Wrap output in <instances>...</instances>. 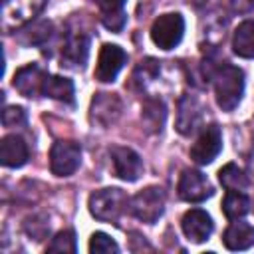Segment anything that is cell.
I'll use <instances>...</instances> for the list:
<instances>
[{"instance_id": "obj_19", "label": "cell", "mask_w": 254, "mask_h": 254, "mask_svg": "<svg viewBox=\"0 0 254 254\" xmlns=\"http://www.w3.org/2000/svg\"><path fill=\"white\" fill-rule=\"evenodd\" d=\"M232 52L244 60L254 58V20H244L238 24L232 36Z\"/></svg>"}, {"instance_id": "obj_25", "label": "cell", "mask_w": 254, "mask_h": 254, "mask_svg": "<svg viewBox=\"0 0 254 254\" xmlns=\"http://www.w3.org/2000/svg\"><path fill=\"white\" fill-rule=\"evenodd\" d=\"M75 250H77V242H75V232L71 228L58 232L48 244V252H75Z\"/></svg>"}, {"instance_id": "obj_23", "label": "cell", "mask_w": 254, "mask_h": 254, "mask_svg": "<svg viewBox=\"0 0 254 254\" xmlns=\"http://www.w3.org/2000/svg\"><path fill=\"white\" fill-rule=\"evenodd\" d=\"M159 75H161V62L153 58H145L143 62H139V65L133 71V83L141 91H145L159 79Z\"/></svg>"}, {"instance_id": "obj_17", "label": "cell", "mask_w": 254, "mask_h": 254, "mask_svg": "<svg viewBox=\"0 0 254 254\" xmlns=\"http://www.w3.org/2000/svg\"><path fill=\"white\" fill-rule=\"evenodd\" d=\"M222 242L228 250H248L250 246H254V226L242 220L232 222L224 230Z\"/></svg>"}, {"instance_id": "obj_5", "label": "cell", "mask_w": 254, "mask_h": 254, "mask_svg": "<svg viewBox=\"0 0 254 254\" xmlns=\"http://www.w3.org/2000/svg\"><path fill=\"white\" fill-rule=\"evenodd\" d=\"M81 163V147L75 141H56L50 149V171L56 177H69Z\"/></svg>"}, {"instance_id": "obj_15", "label": "cell", "mask_w": 254, "mask_h": 254, "mask_svg": "<svg viewBox=\"0 0 254 254\" xmlns=\"http://www.w3.org/2000/svg\"><path fill=\"white\" fill-rule=\"evenodd\" d=\"M202 103L194 95H183L179 101V113H177V131L181 135H190L198 129L202 121Z\"/></svg>"}, {"instance_id": "obj_1", "label": "cell", "mask_w": 254, "mask_h": 254, "mask_svg": "<svg viewBox=\"0 0 254 254\" xmlns=\"http://www.w3.org/2000/svg\"><path fill=\"white\" fill-rule=\"evenodd\" d=\"M216 103L222 111H234L244 95V71L232 64L216 65L212 73Z\"/></svg>"}, {"instance_id": "obj_10", "label": "cell", "mask_w": 254, "mask_h": 254, "mask_svg": "<svg viewBox=\"0 0 254 254\" xmlns=\"http://www.w3.org/2000/svg\"><path fill=\"white\" fill-rule=\"evenodd\" d=\"M46 77H48V71H44L38 64H28L14 73L12 85L24 97H40L44 95Z\"/></svg>"}, {"instance_id": "obj_18", "label": "cell", "mask_w": 254, "mask_h": 254, "mask_svg": "<svg viewBox=\"0 0 254 254\" xmlns=\"http://www.w3.org/2000/svg\"><path fill=\"white\" fill-rule=\"evenodd\" d=\"M99 8L101 22L111 32H121L125 26V2L127 0H93Z\"/></svg>"}, {"instance_id": "obj_14", "label": "cell", "mask_w": 254, "mask_h": 254, "mask_svg": "<svg viewBox=\"0 0 254 254\" xmlns=\"http://www.w3.org/2000/svg\"><path fill=\"white\" fill-rule=\"evenodd\" d=\"M181 228H183V234L194 242V244H200L204 240H208V236L212 234V218L206 210L202 208H190L183 214V220H181Z\"/></svg>"}, {"instance_id": "obj_22", "label": "cell", "mask_w": 254, "mask_h": 254, "mask_svg": "<svg viewBox=\"0 0 254 254\" xmlns=\"http://www.w3.org/2000/svg\"><path fill=\"white\" fill-rule=\"evenodd\" d=\"M222 212L230 220H238L250 212V198L242 190H226L222 200Z\"/></svg>"}, {"instance_id": "obj_2", "label": "cell", "mask_w": 254, "mask_h": 254, "mask_svg": "<svg viewBox=\"0 0 254 254\" xmlns=\"http://www.w3.org/2000/svg\"><path fill=\"white\" fill-rule=\"evenodd\" d=\"M127 204H129L127 194L117 187L95 190L89 196V212L103 222H117L123 210L127 208Z\"/></svg>"}, {"instance_id": "obj_8", "label": "cell", "mask_w": 254, "mask_h": 254, "mask_svg": "<svg viewBox=\"0 0 254 254\" xmlns=\"http://www.w3.org/2000/svg\"><path fill=\"white\" fill-rule=\"evenodd\" d=\"M125 62H127V54L123 48H119L115 44H103L99 58H97V65H95V79L101 83L115 81V77L123 69Z\"/></svg>"}, {"instance_id": "obj_20", "label": "cell", "mask_w": 254, "mask_h": 254, "mask_svg": "<svg viewBox=\"0 0 254 254\" xmlns=\"http://www.w3.org/2000/svg\"><path fill=\"white\" fill-rule=\"evenodd\" d=\"M44 95L52 97L56 101L73 105V81L62 75H52L48 73L46 83H44Z\"/></svg>"}, {"instance_id": "obj_24", "label": "cell", "mask_w": 254, "mask_h": 254, "mask_svg": "<svg viewBox=\"0 0 254 254\" xmlns=\"http://www.w3.org/2000/svg\"><path fill=\"white\" fill-rule=\"evenodd\" d=\"M218 181L226 190H246L248 189L246 173L242 169H238L234 163H228L218 171Z\"/></svg>"}, {"instance_id": "obj_16", "label": "cell", "mask_w": 254, "mask_h": 254, "mask_svg": "<svg viewBox=\"0 0 254 254\" xmlns=\"http://www.w3.org/2000/svg\"><path fill=\"white\" fill-rule=\"evenodd\" d=\"M28 157H30L28 145L20 135H6L2 139V143H0V159H2L4 167L18 169V167L26 165Z\"/></svg>"}, {"instance_id": "obj_28", "label": "cell", "mask_w": 254, "mask_h": 254, "mask_svg": "<svg viewBox=\"0 0 254 254\" xmlns=\"http://www.w3.org/2000/svg\"><path fill=\"white\" fill-rule=\"evenodd\" d=\"M30 42L32 44H42L44 40H48L52 36V24L50 22H40L30 30Z\"/></svg>"}, {"instance_id": "obj_29", "label": "cell", "mask_w": 254, "mask_h": 254, "mask_svg": "<svg viewBox=\"0 0 254 254\" xmlns=\"http://www.w3.org/2000/svg\"><path fill=\"white\" fill-rule=\"evenodd\" d=\"M230 4H232V10L240 14H246L254 8V0H230Z\"/></svg>"}, {"instance_id": "obj_27", "label": "cell", "mask_w": 254, "mask_h": 254, "mask_svg": "<svg viewBox=\"0 0 254 254\" xmlns=\"http://www.w3.org/2000/svg\"><path fill=\"white\" fill-rule=\"evenodd\" d=\"M2 123L4 127H20L26 123V111L18 105H8L2 111Z\"/></svg>"}, {"instance_id": "obj_4", "label": "cell", "mask_w": 254, "mask_h": 254, "mask_svg": "<svg viewBox=\"0 0 254 254\" xmlns=\"http://www.w3.org/2000/svg\"><path fill=\"white\" fill-rule=\"evenodd\" d=\"M183 34H185V20L177 12L161 14L159 18H155V22L151 26L153 44L165 52L179 46V42L183 40Z\"/></svg>"}, {"instance_id": "obj_11", "label": "cell", "mask_w": 254, "mask_h": 254, "mask_svg": "<svg viewBox=\"0 0 254 254\" xmlns=\"http://www.w3.org/2000/svg\"><path fill=\"white\" fill-rule=\"evenodd\" d=\"M119 115H121V99L115 93H97L91 99L89 119L93 125L107 129L119 119Z\"/></svg>"}, {"instance_id": "obj_7", "label": "cell", "mask_w": 254, "mask_h": 254, "mask_svg": "<svg viewBox=\"0 0 254 254\" xmlns=\"http://www.w3.org/2000/svg\"><path fill=\"white\" fill-rule=\"evenodd\" d=\"M222 149V133L218 125H206L202 127L200 135L190 147V159L196 165H208L212 163Z\"/></svg>"}, {"instance_id": "obj_3", "label": "cell", "mask_w": 254, "mask_h": 254, "mask_svg": "<svg viewBox=\"0 0 254 254\" xmlns=\"http://www.w3.org/2000/svg\"><path fill=\"white\" fill-rule=\"evenodd\" d=\"M129 210L131 214L147 224H153L159 220V216L165 210V192L161 187H147L139 190L131 200H129Z\"/></svg>"}, {"instance_id": "obj_12", "label": "cell", "mask_w": 254, "mask_h": 254, "mask_svg": "<svg viewBox=\"0 0 254 254\" xmlns=\"http://www.w3.org/2000/svg\"><path fill=\"white\" fill-rule=\"evenodd\" d=\"M113 171L121 181L135 183L143 175V161L131 147H113L111 149Z\"/></svg>"}, {"instance_id": "obj_9", "label": "cell", "mask_w": 254, "mask_h": 254, "mask_svg": "<svg viewBox=\"0 0 254 254\" xmlns=\"http://www.w3.org/2000/svg\"><path fill=\"white\" fill-rule=\"evenodd\" d=\"M177 189H179V196L187 202H202V200L210 198L214 192L208 179L200 171H192V169L183 171Z\"/></svg>"}, {"instance_id": "obj_13", "label": "cell", "mask_w": 254, "mask_h": 254, "mask_svg": "<svg viewBox=\"0 0 254 254\" xmlns=\"http://www.w3.org/2000/svg\"><path fill=\"white\" fill-rule=\"evenodd\" d=\"M89 56V36L81 32L67 34L62 48V67L81 69Z\"/></svg>"}, {"instance_id": "obj_6", "label": "cell", "mask_w": 254, "mask_h": 254, "mask_svg": "<svg viewBox=\"0 0 254 254\" xmlns=\"http://www.w3.org/2000/svg\"><path fill=\"white\" fill-rule=\"evenodd\" d=\"M46 2L48 0H6L2 10V28L6 32L22 28L44 10Z\"/></svg>"}, {"instance_id": "obj_21", "label": "cell", "mask_w": 254, "mask_h": 254, "mask_svg": "<svg viewBox=\"0 0 254 254\" xmlns=\"http://www.w3.org/2000/svg\"><path fill=\"white\" fill-rule=\"evenodd\" d=\"M141 119L145 123V127L151 131V133H161L163 125H165V119H167V109H165V103L161 99H147L143 103V109H141Z\"/></svg>"}, {"instance_id": "obj_26", "label": "cell", "mask_w": 254, "mask_h": 254, "mask_svg": "<svg viewBox=\"0 0 254 254\" xmlns=\"http://www.w3.org/2000/svg\"><path fill=\"white\" fill-rule=\"evenodd\" d=\"M89 252L91 254H111V252H119V244L107 236L105 232H93L89 238Z\"/></svg>"}]
</instances>
